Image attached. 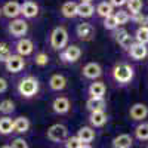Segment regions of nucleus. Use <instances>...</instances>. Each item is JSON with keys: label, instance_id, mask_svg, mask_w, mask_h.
<instances>
[{"label": "nucleus", "instance_id": "nucleus-34", "mask_svg": "<svg viewBox=\"0 0 148 148\" xmlns=\"http://www.w3.org/2000/svg\"><path fill=\"white\" fill-rule=\"evenodd\" d=\"M102 25H104V28L108 30V31H114V30L119 28V24H117V19H116L114 15H111V16H108V18H104Z\"/></svg>", "mask_w": 148, "mask_h": 148}, {"label": "nucleus", "instance_id": "nucleus-20", "mask_svg": "<svg viewBox=\"0 0 148 148\" xmlns=\"http://www.w3.org/2000/svg\"><path fill=\"white\" fill-rule=\"evenodd\" d=\"M77 6H79L77 2H74V0H68V2L62 3L59 12H61V15H62L64 18L73 19V18L77 16Z\"/></svg>", "mask_w": 148, "mask_h": 148}, {"label": "nucleus", "instance_id": "nucleus-24", "mask_svg": "<svg viewBox=\"0 0 148 148\" xmlns=\"http://www.w3.org/2000/svg\"><path fill=\"white\" fill-rule=\"evenodd\" d=\"M30 119L25 116H19L16 119H14V133H25L30 130Z\"/></svg>", "mask_w": 148, "mask_h": 148}, {"label": "nucleus", "instance_id": "nucleus-3", "mask_svg": "<svg viewBox=\"0 0 148 148\" xmlns=\"http://www.w3.org/2000/svg\"><path fill=\"white\" fill-rule=\"evenodd\" d=\"M68 42H70V34H68V31L64 25L55 27L51 31V34H49V46H51L53 51L61 52L62 49H65L68 46Z\"/></svg>", "mask_w": 148, "mask_h": 148}, {"label": "nucleus", "instance_id": "nucleus-19", "mask_svg": "<svg viewBox=\"0 0 148 148\" xmlns=\"http://www.w3.org/2000/svg\"><path fill=\"white\" fill-rule=\"evenodd\" d=\"M89 125L90 127L96 129V127H102L107 125V121H108V116L105 111H95V113H90L89 114Z\"/></svg>", "mask_w": 148, "mask_h": 148}, {"label": "nucleus", "instance_id": "nucleus-35", "mask_svg": "<svg viewBox=\"0 0 148 148\" xmlns=\"http://www.w3.org/2000/svg\"><path fill=\"white\" fill-rule=\"evenodd\" d=\"M34 64L39 67H46L49 64V55L46 52H37L34 55Z\"/></svg>", "mask_w": 148, "mask_h": 148}, {"label": "nucleus", "instance_id": "nucleus-46", "mask_svg": "<svg viewBox=\"0 0 148 148\" xmlns=\"http://www.w3.org/2000/svg\"><path fill=\"white\" fill-rule=\"evenodd\" d=\"M24 2H25V0H24Z\"/></svg>", "mask_w": 148, "mask_h": 148}, {"label": "nucleus", "instance_id": "nucleus-13", "mask_svg": "<svg viewBox=\"0 0 148 148\" xmlns=\"http://www.w3.org/2000/svg\"><path fill=\"white\" fill-rule=\"evenodd\" d=\"M24 67H25V59H24V56H19L16 53H12L10 58L5 62V68L6 71L12 73V74H18L24 70Z\"/></svg>", "mask_w": 148, "mask_h": 148}, {"label": "nucleus", "instance_id": "nucleus-1", "mask_svg": "<svg viewBox=\"0 0 148 148\" xmlns=\"http://www.w3.org/2000/svg\"><path fill=\"white\" fill-rule=\"evenodd\" d=\"M135 74H136L135 65H132L130 62H126V61L117 62L110 71L111 80L119 88H126V86H129L135 79Z\"/></svg>", "mask_w": 148, "mask_h": 148}, {"label": "nucleus", "instance_id": "nucleus-23", "mask_svg": "<svg viewBox=\"0 0 148 148\" xmlns=\"http://www.w3.org/2000/svg\"><path fill=\"white\" fill-rule=\"evenodd\" d=\"M86 108L89 113H95V111H105L107 108V101L105 98H89L86 101Z\"/></svg>", "mask_w": 148, "mask_h": 148}, {"label": "nucleus", "instance_id": "nucleus-10", "mask_svg": "<svg viewBox=\"0 0 148 148\" xmlns=\"http://www.w3.org/2000/svg\"><path fill=\"white\" fill-rule=\"evenodd\" d=\"M102 76V67L98 62H88L82 68V77L86 80L95 82Z\"/></svg>", "mask_w": 148, "mask_h": 148}, {"label": "nucleus", "instance_id": "nucleus-9", "mask_svg": "<svg viewBox=\"0 0 148 148\" xmlns=\"http://www.w3.org/2000/svg\"><path fill=\"white\" fill-rule=\"evenodd\" d=\"M14 51L19 56H28L34 52V43H33L31 39H28V37H22V39H18L15 42Z\"/></svg>", "mask_w": 148, "mask_h": 148}, {"label": "nucleus", "instance_id": "nucleus-39", "mask_svg": "<svg viewBox=\"0 0 148 148\" xmlns=\"http://www.w3.org/2000/svg\"><path fill=\"white\" fill-rule=\"evenodd\" d=\"M108 2L113 8H123V6H126L127 0H108Z\"/></svg>", "mask_w": 148, "mask_h": 148}, {"label": "nucleus", "instance_id": "nucleus-25", "mask_svg": "<svg viewBox=\"0 0 148 148\" xmlns=\"http://www.w3.org/2000/svg\"><path fill=\"white\" fill-rule=\"evenodd\" d=\"M95 12H96L98 16H101L104 19V18H108L111 15H114V8L110 5L108 0H104V2H99V3L96 5Z\"/></svg>", "mask_w": 148, "mask_h": 148}, {"label": "nucleus", "instance_id": "nucleus-37", "mask_svg": "<svg viewBox=\"0 0 148 148\" xmlns=\"http://www.w3.org/2000/svg\"><path fill=\"white\" fill-rule=\"evenodd\" d=\"M130 21L133 24H138L139 27H142V25H147L148 24V16H145L141 12V14H138V15H130Z\"/></svg>", "mask_w": 148, "mask_h": 148}, {"label": "nucleus", "instance_id": "nucleus-2", "mask_svg": "<svg viewBox=\"0 0 148 148\" xmlns=\"http://www.w3.org/2000/svg\"><path fill=\"white\" fill-rule=\"evenodd\" d=\"M40 90V82L36 76H24L16 82V92L24 99H31Z\"/></svg>", "mask_w": 148, "mask_h": 148}, {"label": "nucleus", "instance_id": "nucleus-36", "mask_svg": "<svg viewBox=\"0 0 148 148\" xmlns=\"http://www.w3.org/2000/svg\"><path fill=\"white\" fill-rule=\"evenodd\" d=\"M84 144L77 138V136H68L67 141L64 142V147L65 148H82Z\"/></svg>", "mask_w": 148, "mask_h": 148}, {"label": "nucleus", "instance_id": "nucleus-33", "mask_svg": "<svg viewBox=\"0 0 148 148\" xmlns=\"http://www.w3.org/2000/svg\"><path fill=\"white\" fill-rule=\"evenodd\" d=\"M10 55H12V49H10V46L8 45V43H0V62H6V61L10 58Z\"/></svg>", "mask_w": 148, "mask_h": 148}, {"label": "nucleus", "instance_id": "nucleus-38", "mask_svg": "<svg viewBox=\"0 0 148 148\" xmlns=\"http://www.w3.org/2000/svg\"><path fill=\"white\" fill-rule=\"evenodd\" d=\"M10 148H30V147H28V142L24 138H15L10 144Z\"/></svg>", "mask_w": 148, "mask_h": 148}, {"label": "nucleus", "instance_id": "nucleus-30", "mask_svg": "<svg viewBox=\"0 0 148 148\" xmlns=\"http://www.w3.org/2000/svg\"><path fill=\"white\" fill-rule=\"evenodd\" d=\"M144 8V2L142 0H127L126 2V10L130 15H138L142 12Z\"/></svg>", "mask_w": 148, "mask_h": 148}, {"label": "nucleus", "instance_id": "nucleus-5", "mask_svg": "<svg viewBox=\"0 0 148 148\" xmlns=\"http://www.w3.org/2000/svg\"><path fill=\"white\" fill-rule=\"evenodd\" d=\"M8 33L15 37V39H22L28 33V22L24 18H15L8 24Z\"/></svg>", "mask_w": 148, "mask_h": 148}, {"label": "nucleus", "instance_id": "nucleus-26", "mask_svg": "<svg viewBox=\"0 0 148 148\" xmlns=\"http://www.w3.org/2000/svg\"><path fill=\"white\" fill-rule=\"evenodd\" d=\"M95 15V6L92 3H79L77 6V16L80 18H90Z\"/></svg>", "mask_w": 148, "mask_h": 148}, {"label": "nucleus", "instance_id": "nucleus-7", "mask_svg": "<svg viewBox=\"0 0 148 148\" xmlns=\"http://www.w3.org/2000/svg\"><path fill=\"white\" fill-rule=\"evenodd\" d=\"M82 49L77 45H68L65 49L59 52V59L64 64H76L77 61L82 58Z\"/></svg>", "mask_w": 148, "mask_h": 148}, {"label": "nucleus", "instance_id": "nucleus-42", "mask_svg": "<svg viewBox=\"0 0 148 148\" xmlns=\"http://www.w3.org/2000/svg\"><path fill=\"white\" fill-rule=\"evenodd\" d=\"M82 148H93V147H92V145H90V144H84V145H83V147H82Z\"/></svg>", "mask_w": 148, "mask_h": 148}, {"label": "nucleus", "instance_id": "nucleus-16", "mask_svg": "<svg viewBox=\"0 0 148 148\" xmlns=\"http://www.w3.org/2000/svg\"><path fill=\"white\" fill-rule=\"evenodd\" d=\"M2 15H5L9 19L19 18L21 15V3H18L16 0H9L2 6Z\"/></svg>", "mask_w": 148, "mask_h": 148}, {"label": "nucleus", "instance_id": "nucleus-18", "mask_svg": "<svg viewBox=\"0 0 148 148\" xmlns=\"http://www.w3.org/2000/svg\"><path fill=\"white\" fill-rule=\"evenodd\" d=\"M107 86L101 80H95L88 86V95L89 98H105Z\"/></svg>", "mask_w": 148, "mask_h": 148}, {"label": "nucleus", "instance_id": "nucleus-12", "mask_svg": "<svg viewBox=\"0 0 148 148\" xmlns=\"http://www.w3.org/2000/svg\"><path fill=\"white\" fill-rule=\"evenodd\" d=\"M76 36L82 42H90L95 37V27L90 22H80L76 27Z\"/></svg>", "mask_w": 148, "mask_h": 148}, {"label": "nucleus", "instance_id": "nucleus-15", "mask_svg": "<svg viewBox=\"0 0 148 148\" xmlns=\"http://www.w3.org/2000/svg\"><path fill=\"white\" fill-rule=\"evenodd\" d=\"M127 56L133 61H142L145 58H148V47L147 45H141V43H136L135 42L130 47H129V51L126 52Z\"/></svg>", "mask_w": 148, "mask_h": 148}, {"label": "nucleus", "instance_id": "nucleus-47", "mask_svg": "<svg viewBox=\"0 0 148 148\" xmlns=\"http://www.w3.org/2000/svg\"><path fill=\"white\" fill-rule=\"evenodd\" d=\"M147 2H148V0H147Z\"/></svg>", "mask_w": 148, "mask_h": 148}, {"label": "nucleus", "instance_id": "nucleus-22", "mask_svg": "<svg viewBox=\"0 0 148 148\" xmlns=\"http://www.w3.org/2000/svg\"><path fill=\"white\" fill-rule=\"evenodd\" d=\"M76 136H77L83 144H90V142L96 138V132H95V129L90 127V126H82V127L77 130Z\"/></svg>", "mask_w": 148, "mask_h": 148}, {"label": "nucleus", "instance_id": "nucleus-29", "mask_svg": "<svg viewBox=\"0 0 148 148\" xmlns=\"http://www.w3.org/2000/svg\"><path fill=\"white\" fill-rule=\"evenodd\" d=\"M133 39L136 43H141V45H148V25H142V27H138L136 31L133 34Z\"/></svg>", "mask_w": 148, "mask_h": 148}, {"label": "nucleus", "instance_id": "nucleus-44", "mask_svg": "<svg viewBox=\"0 0 148 148\" xmlns=\"http://www.w3.org/2000/svg\"><path fill=\"white\" fill-rule=\"evenodd\" d=\"M0 16H2V8H0Z\"/></svg>", "mask_w": 148, "mask_h": 148}, {"label": "nucleus", "instance_id": "nucleus-21", "mask_svg": "<svg viewBox=\"0 0 148 148\" xmlns=\"http://www.w3.org/2000/svg\"><path fill=\"white\" fill-rule=\"evenodd\" d=\"M132 145H133V138L127 133H120L111 141L113 148H132Z\"/></svg>", "mask_w": 148, "mask_h": 148}, {"label": "nucleus", "instance_id": "nucleus-45", "mask_svg": "<svg viewBox=\"0 0 148 148\" xmlns=\"http://www.w3.org/2000/svg\"><path fill=\"white\" fill-rule=\"evenodd\" d=\"M145 148H148V147H145Z\"/></svg>", "mask_w": 148, "mask_h": 148}, {"label": "nucleus", "instance_id": "nucleus-14", "mask_svg": "<svg viewBox=\"0 0 148 148\" xmlns=\"http://www.w3.org/2000/svg\"><path fill=\"white\" fill-rule=\"evenodd\" d=\"M39 5H37L36 2H33V0H25V2L21 3V15L24 19H33L36 18L37 15H39Z\"/></svg>", "mask_w": 148, "mask_h": 148}, {"label": "nucleus", "instance_id": "nucleus-28", "mask_svg": "<svg viewBox=\"0 0 148 148\" xmlns=\"http://www.w3.org/2000/svg\"><path fill=\"white\" fill-rule=\"evenodd\" d=\"M138 141H148V121H141L133 130Z\"/></svg>", "mask_w": 148, "mask_h": 148}, {"label": "nucleus", "instance_id": "nucleus-17", "mask_svg": "<svg viewBox=\"0 0 148 148\" xmlns=\"http://www.w3.org/2000/svg\"><path fill=\"white\" fill-rule=\"evenodd\" d=\"M47 84H49V89L52 92H62L67 88V77L64 74H59V73L52 74Z\"/></svg>", "mask_w": 148, "mask_h": 148}, {"label": "nucleus", "instance_id": "nucleus-6", "mask_svg": "<svg viewBox=\"0 0 148 148\" xmlns=\"http://www.w3.org/2000/svg\"><path fill=\"white\" fill-rule=\"evenodd\" d=\"M113 39L116 40V43L121 47V51L127 52L129 47L135 43V39L133 36L126 30V28H117L113 31Z\"/></svg>", "mask_w": 148, "mask_h": 148}, {"label": "nucleus", "instance_id": "nucleus-31", "mask_svg": "<svg viewBox=\"0 0 148 148\" xmlns=\"http://www.w3.org/2000/svg\"><path fill=\"white\" fill-rule=\"evenodd\" d=\"M114 16L117 19L119 27L120 25H126V24L130 21V14H129L127 10H125V9H119L117 12H114Z\"/></svg>", "mask_w": 148, "mask_h": 148}, {"label": "nucleus", "instance_id": "nucleus-4", "mask_svg": "<svg viewBox=\"0 0 148 148\" xmlns=\"http://www.w3.org/2000/svg\"><path fill=\"white\" fill-rule=\"evenodd\" d=\"M46 136L53 144H64L68 138V129H67V126L61 125V123H56V125H52L47 129Z\"/></svg>", "mask_w": 148, "mask_h": 148}, {"label": "nucleus", "instance_id": "nucleus-11", "mask_svg": "<svg viewBox=\"0 0 148 148\" xmlns=\"http://www.w3.org/2000/svg\"><path fill=\"white\" fill-rule=\"evenodd\" d=\"M148 117V105L142 102H136L129 108V119L132 121H145Z\"/></svg>", "mask_w": 148, "mask_h": 148}, {"label": "nucleus", "instance_id": "nucleus-43", "mask_svg": "<svg viewBox=\"0 0 148 148\" xmlns=\"http://www.w3.org/2000/svg\"><path fill=\"white\" fill-rule=\"evenodd\" d=\"M0 148H10V145H2Z\"/></svg>", "mask_w": 148, "mask_h": 148}, {"label": "nucleus", "instance_id": "nucleus-32", "mask_svg": "<svg viewBox=\"0 0 148 148\" xmlns=\"http://www.w3.org/2000/svg\"><path fill=\"white\" fill-rule=\"evenodd\" d=\"M15 111V102L12 99H3L0 102V113H3L5 116H9Z\"/></svg>", "mask_w": 148, "mask_h": 148}, {"label": "nucleus", "instance_id": "nucleus-40", "mask_svg": "<svg viewBox=\"0 0 148 148\" xmlns=\"http://www.w3.org/2000/svg\"><path fill=\"white\" fill-rule=\"evenodd\" d=\"M8 90V80L0 77V93H5Z\"/></svg>", "mask_w": 148, "mask_h": 148}, {"label": "nucleus", "instance_id": "nucleus-8", "mask_svg": "<svg viewBox=\"0 0 148 148\" xmlns=\"http://www.w3.org/2000/svg\"><path fill=\"white\" fill-rule=\"evenodd\" d=\"M52 111L58 116H65L71 111V101L68 96L59 95L52 101Z\"/></svg>", "mask_w": 148, "mask_h": 148}, {"label": "nucleus", "instance_id": "nucleus-27", "mask_svg": "<svg viewBox=\"0 0 148 148\" xmlns=\"http://www.w3.org/2000/svg\"><path fill=\"white\" fill-rule=\"evenodd\" d=\"M14 132V120L9 116H3L0 117V135H10Z\"/></svg>", "mask_w": 148, "mask_h": 148}, {"label": "nucleus", "instance_id": "nucleus-41", "mask_svg": "<svg viewBox=\"0 0 148 148\" xmlns=\"http://www.w3.org/2000/svg\"><path fill=\"white\" fill-rule=\"evenodd\" d=\"M93 0H80V3H92Z\"/></svg>", "mask_w": 148, "mask_h": 148}]
</instances>
